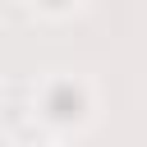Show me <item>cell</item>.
I'll return each instance as SVG.
<instances>
[{"label": "cell", "instance_id": "cell-1", "mask_svg": "<svg viewBox=\"0 0 147 147\" xmlns=\"http://www.w3.org/2000/svg\"><path fill=\"white\" fill-rule=\"evenodd\" d=\"M32 5H41V9H69V5H78V0H32Z\"/></svg>", "mask_w": 147, "mask_h": 147}]
</instances>
